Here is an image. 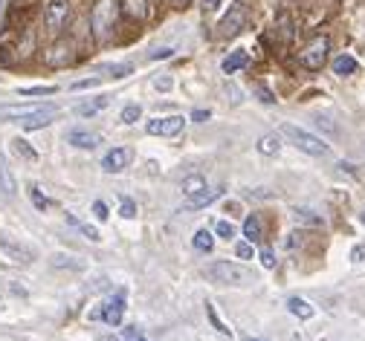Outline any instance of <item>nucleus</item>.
Segmentation results:
<instances>
[{
  "label": "nucleus",
  "instance_id": "13",
  "mask_svg": "<svg viewBox=\"0 0 365 341\" xmlns=\"http://www.w3.org/2000/svg\"><path fill=\"white\" fill-rule=\"evenodd\" d=\"M0 191H4L6 197H15L18 194V179H15V174L9 168V159L4 154H0Z\"/></svg>",
  "mask_w": 365,
  "mask_h": 341
},
{
  "label": "nucleus",
  "instance_id": "11",
  "mask_svg": "<svg viewBox=\"0 0 365 341\" xmlns=\"http://www.w3.org/2000/svg\"><path fill=\"white\" fill-rule=\"evenodd\" d=\"M99 142H102V136L96 130H87V127L67 130V145H73V148H78V151H93Z\"/></svg>",
  "mask_w": 365,
  "mask_h": 341
},
{
  "label": "nucleus",
  "instance_id": "7",
  "mask_svg": "<svg viewBox=\"0 0 365 341\" xmlns=\"http://www.w3.org/2000/svg\"><path fill=\"white\" fill-rule=\"evenodd\" d=\"M43 110H56V105H43V102H35V105H0V119L18 125L21 119L43 113Z\"/></svg>",
  "mask_w": 365,
  "mask_h": 341
},
{
  "label": "nucleus",
  "instance_id": "30",
  "mask_svg": "<svg viewBox=\"0 0 365 341\" xmlns=\"http://www.w3.org/2000/svg\"><path fill=\"white\" fill-rule=\"evenodd\" d=\"M140 116H143V107H140V105H128V107L122 110V122H125V125H136V122H140Z\"/></svg>",
  "mask_w": 365,
  "mask_h": 341
},
{
  "label": "nucleus",
  "instance_id": "43",
  "mask_svg": "<svg viewBox=\"0 0 365 341\" xmlns=\"http://www.w3.org/2000/svg\"><path fill=\"white\" fill-rule=\"evenodd\" d=\"M154 87H157V90H168V87H171V78H157Z\"/></svg>",
  "mask_w": 365,
  "mask_h": 341
},
{
  "label": "nucleus",
  "instance_id": "3",
  "mask_svg": "<svg viewBox=\"0 0 365 341\" xmlns=\"http://www.w3.org/2000/svg\"><path fill=\"white\" fill-rule=\"evenodd\" d=\"M113 18H116V0H96L93 12H90V26H93L96 41H105L110 35Z\"/></svg>",
  "mask_w": 365,
  "mask_h": 341
},
{
  "label": "nucleus",
  "instance_id": "35",
  "mask_svg": "<svg viewBox=\"0 0 365 341\" xmlns=\"http://www.w3.org/2000/svg\"><path fill=\"white\" fill-rule=\"evenodd\" d=\"M235 255H238V258H252V243H250V240L235 243Z\"/></svg>",
  "mask_w": 365,
  "mask_h": 341
},
{
  "label": "nucleus",
  "instance_id": "16",
  "mask_svg": "<svg viewBox=\"0 0 365 341\" xmlns=\"http://www.w3.org/2000/svg\"><path fill=\"white\" fill-rule=\"evenodd\" d=\"M293 220H296L299 226H325V217L319 214V211H313V209H307V206L293 209Z\"/></svg>",
  "mask_w": 365,
  "mask_h": 341
},
{
  "label": "nucleus",
  "instance_id": "20",
  "mask_svg": "<svg viewBox=\"0 0 365 341\" xmlns=\"http://www.w3.org/2000/svg\"><path fill=\"white\" fill-rule=\"evenodd\" d=\"M64 220H67V226H73V229H78V231H81L84 237H90V240H93V243H99V240H102V234H99V229H93V226H90V223H81V220H78L76 214H70V211H67V217H64Z\"/></svg>",
  "mask_w": 365,
  "mask_h": 341
},
{
  "label": "nucleus",
  "instance_id": "15",
  "mask_svg": "<svg viewBox=\"0 0 365 341\" xmlns=\"http://www.w3.org/2000/svg\"><path fill=\"white\" fill-rule=\"evenodd\" d=\"M220 194H223V188H206V191H200V194H195V197H189L186 200V206H182V209H189V211H195V209H203V206H212L217 197H220Z\"/></svg>",
  "mask_w": 365,
  "mask_h": 341
},
{
  "label": "nucleus",
  "instance_id": "8",
  "mask_svg": "<svg viewBox=\"0 0 365 341\" xmlns=\"http://www.w3.org/2000/svg\"><path fill=\"white\" fill-rule=\"evenodd\" d=\"M0 252H4L12 263H21V266H29L35 261V252L29 246H24V243H18V240H12L6 234H0Z\"/></svg>",
  "mask_w": 365,
  "mask_h": 341
},
{
  "label": "nucleus",
  "instance_id": "23",
  "mask_svg": "<svg viewBox=\"0 0 365 341\" xmlns=\"http://www.w3.org/2000/svg\"><path fill=\"white\" fill-rule=\"evenodd\" d=\"M12 151H15L18 157H24L26 162H38V151L32 148L26 139H12Z\"/></svg>",
  "mask_w": 365,
  "mask_h": 341
},
{
  "label": "nucleus",
  "instance_id": "47",
  "mask_svg": "<svg viewBox=\"0 0 365 341\" xmlns=\"http://www.w3.org/2000/svg\"><path fill=\"white\" fill-rule=\"evenodd\" d=\"M174 4H182V0H174Z\"/></svg>",
  "mask_w": 365,
  "mask_h": 341
},
{
  "label": "nucleus",
  "instance_id": "41",
  "mask_svg": "<svg viewBox=\"0 0 365 341\" xmlns=\"http://www.w3.org/2000/svg\"><path fill=\"white\" fill-rule=\"evenodd\" d=\"M220 4H223V0H200V9L203 12H215Z\"/></svg>",
  "mask_w": 365,
  "mask_h": 341
},
{
  "label": "nucleus",
  "instance_id": "33",
  "mask_svg": "<svg viewBox=\"0 0 365 341\" xmlns=\"http://www.w3.org/2000/svg\"><path fill=\"white\" fill-rule=\"evenodd\" d=\"M18 93H21V95H53L56 87H21Z\"/></svg>",
  "mask_w": 365,
  "mask_h": 341
},
{
  "label": "nucleus",
  "instance_id": "5",
  "mask_svg": "<svg viewBox=\"0 0 365 341\" xmlns=\"http://www.w3.org/2000/svg\"><path fill=\"white\" fill-rule=\"evenodd\" d=\"M328 50H331V41H328L325 35L313 38V41L304 46V50L299 53L302 67H307V70H322V67H325V61H328Z\"/></svg>",
  "mask_w": 365,
  "mask_h": 341
},
{
  "label": "nucleus",
  "instance_id": "21",
  "mask_svg": "<svg viewBox=\"0 0 365 341\" xmlns=\"http://www.w3.org/2000/svg\"><path fill=\"white\" fill-rule=\"evenodd\" d=\"M356 70H359V64H356L354 56H345V53H342V56L334 58V73H336V75H354Z\"/></svg>",
  "mask_w": 365,
  "mask_h": 341
},
{
  "label": "nucleus",
  "instance_id": "32",
  "mask_svg": "<svg viewBox=\"0 0 365 341\" xmlns=\"http://www.w3.org/2000/svg\"><path fill=\"white\" fill-rule=\"evenodd\" d=\"M119 214H122L125 220H133V217H136V203H133L130 197H122V209H119Z\"/></svg>",
  "mask_w": 365,
  "mask_h": 341
},
{
  "label": "nucleus",
  "instance_id": "12",
  "mask_svg": "<svg viewBox=\"0 0 365 341\" xmlns=\"http://www.w3.org/2000/svg\"><path fill=\"white\" fill-rule=\"evenodd\" d=\"M128 162H130V148H110L102 159V171L105 174H119V171L128 168Z\"/></svg>",
  "mask_w": 365,
  "mask_h": 341
},
{
  "label": "nucleus",
  "instance_id": "46",
  "mask_svg": "<svg viewBox=\"0 0 365 341\" xmlns=\"http://www.w3.org/2000/svg\"><path fill=\"white\" fill-rule=\"evenodd\" d=\"M359 220H362V223H365V211H362V214H359Z\"/></svg>",
  "mask_w": 365,
  "mask_h": 341
},
{
  "label": "nucleus",
  "instance_id": "40",
  "mask_svg": "<svg viewBox=\"0 0 365 341\" xmlns=\"http://www.w3.org/2000/svg\"><path fill=\"white\" fill-rule=\"evenodd\" d=\"M351 261H354V263H362V261H365V246H354V249H351Z\"/></svg>",
  "mask_w": 365,
  "mask_h": 341
},
{
  "label": "nucleus",
  "instance_id": "28",
  "mask_svg": "<svg viewBox=\"0 0 365 341\" xmlns=\"http://www.w3.org/2000/svg\"><path fill=\"white\" fill-rule=\"evenodd\" d=\"M105 73H110V78H128L130 73H133V64H108L105 67Z\"/></svg>",
  "mask_w": 365,
  "mask_h": 341
},
{
  "label": "nucleus",
  "instance_id": "45",
  "mask_svg": "<svg viewBox=\"0 0 365 341\" xmlns=\"http://www.w3.org/2000/svg\"><path fill=\"white\" fill-rule=\"evenodd\" d=\"M4 4H6V0H0V21H4Z\"/></svg>",
  "mask_w": 365,
  "mask_h": 341
},
{
  "label": "nucleus",
  "instance_id": "4",
  "mask_svg": "<svg viewBox=\"0 0 365 341\" xmlns=\"http://www.w3.org/2000/svg\"><path fill=\"white\" fill-rule=\"evenodd\" d=\"M70 18H73V4L70 0H50L47 12H43V23H47V32H53V35H61L67 29Z\"/></svg>",
  "mask_w": 365,
  "mask_h": 341
},
{
  "label": "nucleus",
  "instance_id": "34",
  "mask_svg": "<svg viewBox=\"0 0 365 341\" xmlns=\"http://www.w3.org/2000/svg\"><path fill=\"white\" fill-rule=\"evenodd\" d=\"M61 61H70V46H56V50H53L50 64H61Z\"/></svg>",
  "mask_w": 365,
  "mask_h": 341
},
{
  "label": "nucleus",
  "instance_id": "25",
  "mask_svg": "<svg viewBox=\"0 0 365 341\" xmlns=\"http://www.w3.org/2000/svg\"><path fill=\"white\" fill-rule=\"evenodd\" d=\"M209 185H206V179L203 177H186L182 179V194H186V197H195V194H200V191H206Z\"/></svg>",
  "mask_w": 365,
  "mask_h": 341
},
{
  "label": "nucleus",
  "instance_id": "10",
  "mask_svg": "<svg viewBox=\"0 0 365 341\" xmlns=\"http://www.w3.org/2000/svg\"><path fill=\"white\" fill-rule=\"evenodd\" d=\"M182 127H186V119L182 116H165V119H151L145 125V130L151 136H177L182 133Z\"/></svg>",
  "mask_w": 365,
  "mask_h": 341
},
{
  "label": "nucleus",
  "instance_id": "2",
  "mask_svg": "<svg viewBox=\"0 0 365 341\" xmlns=\"http://www.w3.org/2000/svg\"><path fill=\"white\" fill-rule=\"evenodd\" d=\"M284 139H290L296 148L302 151V154H307V157H328V142L325 139H319V136H313L310 130H304V127H299V125H290V122H284L282 125V130H279Z\"/></svg>",
  "mask_w": 365,
  "mask_h": 341
},
{
  "label": "nucleus",
  "instance_id": "22",
  "mask_svg": "<svg viewBox=\"0 0 365 341\" xmlns=\"http://www.w3.org/2000/svg\"><path fill=\"white\" fill-rule=\"evenodd\" d=\"M287 310H290V315H296V318H302V321H307V318L316 315V310H313L304 298H290V301H287Z\"/></svg>",
  "mask_w": 365,
  "mask_h": 341
},
{
  "label": "nucleus",
  "instance_id": "9",
  "mask_svg": "<svg viewBox=\"0 0 365 341\" xmlns=\"http://www.w3.org/2000/svg\"><path fill=\"white\" fill-rule=\"evenodd\" d=\"M244 23H247V6L244 4H232L230 6V12L223 15V21H220V35L223 38H235L241 29H244Z\"/></svg>",
  "mask_w": 365,
  "mask_h": 341
},
{
  "label": "nucleus",
  "instance_id": "44",
  "mask_svg": "<svg viewBox=\"0 0 365 341\" xmlns=\"http://www.w3.org/2000/svg\"><path fill=\"white\" fill-rule=\"evenodd\" d=\"M209 116H212L209 110H195V113H192V119H195V122H203V119H209Z\"/></svg>",
  "mask_w": 365,
  "mask_h": 341
},
{
  "label": "nucleus",
  "instance_id": "14",
  "mask_svg": "<svg viewBox=\"0 0 365 341\" xmlns=\"http://www.w3.org/2000/svg\"><path fill=\"white\" fill-rule=\"evenodd\" d=\"M250 64V56H247V50H235V53H230L223 58V64H220V70L226 73V75H235L238 70H244Z\"/></svg>",
  "mask_w": 365,
  "mask_h": 341
},
{
  "label": "nucleus",
  "instance_id": "37",
  "mask_svg": "<svg viewBox=\"0 0 365 341\" xmlns=\"http://www.w3.org/2000/svg\"><path fill=\"white\" fill-rule=\"evenodd\" d=\"M102 81V75H96V78H81V81H76L73 84V90H87V87H96Z\"/></svg>",
  "mask_w": 365,
  "mask_h": 341
},
{
  "label": "nucleus",
  "instance_id": "49",
  "mask_svg": "<svg viewBox=\"0 0 365 341\" xmlns=\"http://www.w3.org/2000/svg\"><path fill=\"white\" fill-rule=\"evenodd\" d=\"M252 341H258V338H252Z\"/></svg>",
  "mask_w": 365,
  "mask_h": 341
},
{
  "label": "nucleus",
  "instance_id": "17",
  "mask_svg": "<svg viewBox=\"0 0 365 341\" xmlns=\"http://www.w3.org/2000/svg\"><path fill=\"white\" fill-rule=\"evenodd\" d=\"M282 151V133H267L258 139V154L264 157H276Z\"/></svg>",
  "mask_w": 365,
  "mask_h": 341
},
{
  "label": "nucleus",
  "instance_id": "29",
  "mask_svg": "<svg viewBox=\"0 0 365 341\" xmlns=\"http://www.w3.org/2000/svg\"><path fill=\"white\" fill-rule=\"evenodd\" d=\"M206 315H209L212 327H215V330H217L220 335H232V330H230V327H226V324H223V321L217 318V313H215V307H212V304H206Z\"/></svg>",
  "mask_w": 365,
  "mask_h": 341
},
{
  "label": "nucleus",
  "instance_id": "26",
  "mask_svg": "<svg viewBox=\"0 0 365 341\" xmlns=\"http://www.w3.org/2000/svg\"><path fill=\"white\" fill-rule=\"evenodd\" d=\"M125 12L136 21H145L148 18V6H145V0H125Z\"/></svg>",
  "mask_w": 365,
  "mask_h": 341
},
{
  "label": "nucleus",
  "instance_id": "18",
  "mask_svg": "<svg viewBox=\"0 0 365 341\" xmlns=\"http://www.w3.org/2000/svg\"><path fill=\"white\" fill-rule=\"evenodd\" d=\"M108 105H110V95H99V99H93V102H81V105L76 107V113L87 119V116H96V113H102Z\"/></svg>",
  "mask_w": 365,
  "mask_h": 341
},
{
  "label": "nucleus",
  "instance_id": "31",
  "mask_svg": "<svg viewBox=\"0 0 365 341\" xmlns=\"http://www.w3.org/2000/svg\"><path fill=\"white\" fill-rule=\"evenodd\" d=\"M215 231L223 237V240H232L235 237V226L230 223V220H217V226H215Z\"/></svg>",
  "mask_w": 365,
  "mask_h": 341
},
{
  "label": "nucleus",
  "instance_id": "48",
  "mask_svg": "<svg viewBox=\"0 0 365 341\" xmlns=\"http://www.w3.org/2000/svg\"><path fill=\"white\" fill-rule=\"evenodd\" d=\"M136 341H145V338H136Z\"/></svg>",
  "mask_w": 365,
  "mask_h": 341
},
{
  "label": "nucleus",
  "instance_id": "27",
  "mask_svg": "<svg viewBox=\"0 0 365 341\" xmlns=\"http://www.w3.org/2000/svg\"><path fill=\"white\" fill-rule=\"evenodd\" d=\"M29 200H32V206H35L38 211H47V209H50V200L43 197V191H41L38 185H29Z\"/></svg>",
  "mask_w": 365,
  "mask_h": 341
},
{
  "label": "nucleus",
  "instance_id": "24",
  "mask_svg": "<svg viewBox=\"0 0 365 341\" xmlns=\"http://www.w3.org/2000/svg\"><path fill=\"white\" fill-rule=\"evenodd\" d=\"M192 243H195V249H197V252H212V249H215V237H212L209 229H197Z\"/></svg>",
  "mask_w": 365,
  "mask_h": 341
},
{
  "label": "nucleus",
  "instance_id": "36",
  "mask_svg": "<svg viewBox=\"0 0 365 341\" xmlns=\"http://www.w3.org/2000/svg\"><path fill=\"white\" fill-rule=\"evenodd\" d=\"M261 266H264V269H272V266H276V255H272L269 249H261Z\"/></svg>",
  "mask_w": 365,
  "mask_h": 341
},
{
  "label": "nucleus",
  "instance_id": "39",
  "mask_svg": "<svg viewBox=\"0 0 365 341\" xmlns=\"http://www.w3.org/2000/svg\"><path fill=\"white\" fill-rule=\"evenodd\" d=\"M93 211H96V217H99V220H108V217H110V214H108V206H105L102 200H96V203H93Z\"/></svg>",
  "mask_w": 365,
  "mask_h": 341
},
{
  "label": "nucleus",
  "instance_id": "38",
  "mask_svg": "<svg viewBox=\"0 0 365 341\" xmlns=\"http://www.w3.org/2000/svg\"><path fill=\"white\" fill-rule=\"evenodd\" d=\"M258 95H261V102H267V105H272V102H276V93H272V90H267V87H258Z\"/></svg>",
  "mask_w": 365,
  "mask_h": 341
},
{
  "label": "nucleus",
  "instance_id": "1",
  "mask_svg": "<svg viewBox=\"0 0 365 341\" xmlns=\"http://www.w3.org/2000/svg\"><path fill=\"white\" fill-rule=\"evenodd\" d=\"M203 275L212 283H217V286H238V289H244V286H252L255 283V275L247 266L232 263V261H212Z\"/></svg>",
  "mask_w": 365,
  "mask_h": 341
},
{
  "label": "nucleus",
  "instance_id": "19",
  "mask_svg": "<svg viewBox=\"0 0 365 341\" xmlns=\"http://www.w3.org/2000/svg\"><path fill=\"white\" fill-rule=\"evenodd\" d=\"M244 237H247L250 243H261V237H264V226H261L258 214H250V217L244 220Z\"/></svg>",
  "mask_w": 365,
  "mask_h": 341
},
{
  "label": "nucleus",
  "instance_id": "42",
  "mask_svg": "<svg viewBox=\"0 0 365 341\" xmlns=\"http://www.w3.org/2000/svg\"><path fill=\"white\" fill-rule=\"evenodd\" d=\"M171 53H174V50L163 46V50H154V53H151V58H154V61H160V58H171Z\"/></svg>",
  "mask_w": 365,
  "mask_h": 341
},
{
  "label": "nucleus",
  "instance_id": "6",
  "mask_svg": "<svg viewBox=\"0 0 365 341\" xmlns=\"http://www.w3.org/2000/svg\"><path fill=\"white\" fill-rule=\"evenodd\" d=\"M125 310H128V301H125V292H116V295H110V298H105V304H102V310L99 313H93L90 318H102L108 327H119L122 324V318H125Z\"/></svg>",
  "mask_w": 365,
  "mask_h": 341
}]
</instances>
